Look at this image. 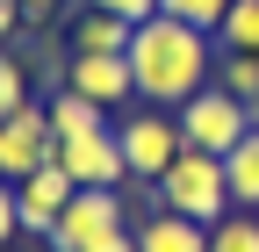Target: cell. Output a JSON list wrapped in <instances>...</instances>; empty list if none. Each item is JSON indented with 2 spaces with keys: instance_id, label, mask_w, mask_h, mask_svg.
Instances as JSON below:
<instances>
[{
  "instance_id": "4fadbf2b",
  "label": "cell",
  "mask_w": 259,
  "mask_h": 252,
  "mask_svg": "<svg viewBox=\"0 0 259 252\" xmlns=\"http://www.w3.org/2000/svg\"><path fill=\"white\" fill-rule=\"evenodd\" d=\"M130 36H137V22L101 15V8H87V15L72 22V51H130Z\"/></svg>"
},
{
  "instance_id": "6da1fadb",
  "label": "cell",
  "mask_w": 259,
  "mask_h": 252,
  "mask_svg": "<svg viewBox=\"0 0 259 252\" xmlns=\"http://www.w3.org/2000/svg\"><path fill=\"white\" fill-rule=\"evenodd\" d=\"M130 79H137V101L187 108L194 94L216 79V36L173 22V15H151V22H137V36H130Z\"/></svg>"
},
{
  "instance_id": "9a60e30c",
  "label": "cell",
  "mask_w": 259,
  "mask_h": 252,
  "mask_svg": "<svg viewBox=\"0 0 259 252\" xmlns=\"http://www.w3.org/2000/svg\"><path fill=\"white\" fill-rule=\"evenodd\" d=\"M216 87H231L238 101H259V51H223L216 58Z\"/></svg>"
},
{
  "instance_id": "ba28073f",
  "label": "cell",
  "mask_w": 259,
  "mask_h": 252,
  "mask_svg": "<svg viewBox=\"0 0 259 252\" xmlns=\"http://www.w3.org/2000/svg\"><path fill=\"white\" fill-rule=\"evenodd\" d=\"M65 87H72V94H87V101H101V108H130V101H137L130 51H72V65H65Z\"/></svg>"
},
{
  "instance_id": "603a6c76",
  "label": "cell",
  "mask_w": 259,
  "mask_h": 252,
  "mask_svg": "<svg viewBox=\"0 0 259 252\" xmlns=\"http://www.w3.org/2000/svg\"><path fill=\"white\" fill-rule=\"evenodd\" d=\"M15 8H22V22H44V15L58 8V0H15Z\"/></svg>"
},
{
  "instance_id": "5bb4252c",
  "label": "cell",
  "mask_w": 259,
  "mask_h": 252,
  "mask_svg": "<svg viewBox=\"0 0 259 252\" xmlns=\"http://www.w3.org/2000/svg\"><path fill=\"white\" fill-rule=\"evenodd\" d=\"M209 252H259V209H231L223 224H209Z\"/></svg>"
},
{
  "instance_id": "8992f818",
  "label": "cell",
  "mask_w": 259,
  "mask_h": 252,
  "mask_svg": "<svg viewBox=\"0 0 259 252\" xmlns=\"http://www.w3.org/2000/svg\"><path fill=\"white\" fill-rule=\"evenodd\" d=\"M58 159V130H51V108L29 94V101L0 122V180H22V173H36Z\"/></svg>"
},
{
  "instance_id": "8fae6325",
  "label": "cell",
  "mask_w": 259,
  "mask_h": 252,
  "mask_svg": "<svg viewBox=\"0 0 259 252\" xmlns=\"http://www.w3.org/2000/svg\"><path fill=\"white\" fill-rule=\"evenodd\" d=\"M137 252H209V224H187L173 209H151L137 224Z\"/></svg>"
},
{
  "instance_id": "d4e9b609",
  "label": "cell",
  "mask_w": 259,
  "mask_h": 252,
  "mask_svg": "<svg viewBox=\"0 0 259 252\" xmlns=\"http://www.w3.org/2000/svg\"><path fill=\"white\" fill-rule=\"evenodd\" d=\"M0 252H15V245H0Z\"/></svg>"
},
{
  "instance_id": "9c48e42d",
  "label": "cell",
  "mask_w": 259,
  "mask_h": 252,
  "mask_svg": "<svg viewBox=\"0 0 259 252\" xmlns=\"http://www.w3.org/2000/svg\"><path fill=\"white\" fill-rule=\"evenodd\" d=\"M58 166L72 173L79 187H122V180H130V166H122V144H115V130H101V137H72V144H58Z\"/></svg>"
},
{
  "instance_id": "d6986e66",
  "label": "cell",
  "mask_w": 259,
  "mask_h": 252,
  "mask_svg": "<svg viewBox=\"0 0 259 252\" xmlns=\"http://www.w3.org/2000/svg\"><path fill=\"white\" fill-rule=\"evenodd\" d=\"M87 8H101V15H122V22H151V15H158V0H87Z\"/></svg>"
},
{
  "instance_id": "7402d4cb",
  "label": "cell",
  "mask_w": 259,
  "mask_h": 252,
  "mask_svg": "<svg viewBox=\"0 0 259 252\" xmlns=\"http://www.w3.org/2000/svg\"><path fill=\"white\" fill-rule=\"evenodd\" d=\"M94 252H137V231H115V238H101Z\"/></svg>"
},
{
  "instance_id": "e0dca14e",
  "label": "cell",
  "mask_w": 259,
  "mask_h": 252,
  "mask_svg": "<svg viewBox=\"0 0 259 252\" xmlns=\"http://www.w3.org/2000/svg\"><path fill=\"white\" fill-rule=\"evenodd\" d=\"M158 15H173V22H187V29H223V15H231V0H158Z\"/></svg>"
},
{
  "instance_id": "7a4b0ae2",
  "label": "cell",
  "mask_w": 259,
  "mask_h": 252,
  "mask_svg": "<svg viewBox=\"0 0 259 252\" xmlns=\"http://www.w3.org/2000/svg\"><path fill=\"white\" fill-rule=\"evenodd\" d=\"M158 209H173V216H187V224H223L231 216V180H223V159L216 151H194V144H180V159L158 173Z\"/></svg>"
},
{
  "instance_id": "3957f363",
  "label": "cell",
  "mask_w": 259,
  "mask_h": 252,
  "mask_svg": "<svg viewBox=\"0 0 259 252\" xmlns=\"http://www.w3.org/2000/svg\"><path fill=\"white\" fill-rule=\"evenodd\" d=\"M115 144H122V166H130V180H144V187H158V173H166L173 159H180V115L173 108H122V122H115Z\"/></svg>"
},
{
  "instance_id": "cb8c5ba5",
  "label": "cell",
  "mask_w": 259,
  "mask_h": 252,
  "mask_svg": "<svg viewBox=\"0 0 259 252\" xmlns=\"http://www.w3.org/2000/svg\"><path fill=\"white\" fill-rule=\"evenodd\" d=\"M252 130H259V101H252Z\"/></svg>"
},
{
  "instance_id": "30bf717a",
  "label": "cell",
  "mask_w": 259,
  "mask_h": 252,
  "mask_svg": "<svg viewBox=\"0 0 259 252\" xmlns=\"http://www.w3.org/2000/svg\"><path fill=\"white\" fill-rule=\"evenodd\" d=\"M51 130H58V144H72V137H101V130H115V115L101 108V101H87V94H72V87H51Z\"/></svg>"
},
{
  "instance_id": "ffe728a7",
  "label": "cell",
  "mask_w": 259,
  "mask_h": 252,
  "mask_svg": "<svg viewBox=\"0 0 259 252\" xmlns=\"http://www.w3.org/2000/svg\"><path fill=\"white\" fill-rule=\"evenodd\" d=\"M15 231H22L15 224V180H0V245H15Z\"/></svg>"
},
{
  "instance_id": "44dd1931",
  "label": "cell",
  "mask_w": 259,
  "mask_h": 252,
  "mask_svg": "<svg viewBox=\"0 0 259 252\" xmlns=\"http://www.w3.org/2000/svg\"><path fill=\"white\" fill-rule=\"evenodd\" d=\"M15 22H22V8H15V0H0V51L15 44Z\"/></svg>"
},
{
  "instance_id": "2e32d148",
  "label": "cell",
  "mask_w": 259,
  "mask_h": 252,
  "mask_svg": "<svg viewBox=\"0 0 259 252\" xmlns=\"http://www.w3.org/2000/svg\"><path fill=\"white\" fill-rule=\"evenodd\" d=\"M216 44H223V51H259V0H231Z\"/></svg>"
},
{
  "instance_id": "7c38bea8",
  "label": "cell",
  "mask_w": 259,
  "mask_h": 252,
  "mask_svg": "<svg viewBox=\"0 0 259 252\" xmlns=\"http://www.w3.org/2000/svg\"><path fill=\"white\" fill-rule=\"evenodd\" d=\"M223 180H231V209H259V130L223 151Z\"/></svg>"
},
{
  "instance_id": "ac0fdd59",
  "label": "cell",
  "mask_w": 259,
  "mask_h": 252,
  "mask_svg": "<svg viewBox=\"0 0 259 252\" xmlns=\"http://www.w3.org/2000/svg\"><path fill=\"white\" fill-rule=\"evenodd\" d=\"M22 101H29V65H22L15 51H0V122H8Z\"/></svg>"
},
{
  "instance_id": "52a82bcc",
  "label": "cell",
  "mask_w": 259,
  "mask_h": 252,
  "mask_svg": "<svg viewBox=\"0 0 259 252\" xmlns=\"http://www.w3.org/2000/svg\"><path fill=\"white\" fill-rule=\"evenodd\" d=\"M72 195H79V180L65 173L58 159H51V166H36V173H22V180H15V224H22L29 238H51Z\"/></svg>"
},
{
  "instance_id": "5b68a950",
  "label": "cell",
  "mask_w": 259,
  "mask_h": 252,
  "mask_svg": "<svg viewBox=\"0 0 259 252\" xmlns=\"http://www.w3.org/2000/svg\"><path fill=\"white\" fill-rule=\"evenodd\" d=\"M115 231H130L122 187H79V195L65 202L58 231H51L44 245H51V252H94V245H101V238H115Z\"/></svg>"
},
{
  "instance_id": "277c9868",
  "label": "cell",
  "mask_w": 259,
  "mask_h": 252,
  "mask_svg": "<svg viewBox=\"0 0 259 252\" xmlns=\"http://www.w3.org/2000/svg\"><path fill=\"white\" fill-rule=\"evenodd\" d=\"M173 115H180V144L216 151V159H223L238 137H252V101H238V94H231V87H216V79L194 94L187 108H173Z\"/></svg>"
}]
</instances>
